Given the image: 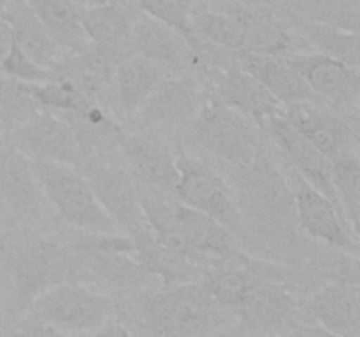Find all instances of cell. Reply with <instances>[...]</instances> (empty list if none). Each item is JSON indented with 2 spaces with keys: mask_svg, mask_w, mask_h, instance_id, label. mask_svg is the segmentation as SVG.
<instances>
[{
  "mask_svg": "<svg viewBox=\"0 0 360 337\" xmlns=\"http://www.w3.org/2000/svg\"><path fill=\"white\" fill-rule=\"evenodd\" d=\"M164 193L139 192L144 221L155 241L164 248L192 260L193 263H217L238 255L234 235L213 218L162 197Z\"/></svg>",
  "mask_w": 360,
  "mask_h": 337,
  "instance_id": "obj_1",
  "label": "cell"
},
{
  "mask_svg": "<svg viewBox=\"0 0 360 337\" xmlns=\"http://www.w3.org/2000/svg\"><path fill=\"white\" fill-rule=\"evenodd\" d=\"M236 204L239 213L271 232L292 230L297 221L290 183L264 151L252 164L239 168Z\"/></svg>",
  "mask_w": 360,
  "mask_h": 337,
  "instance_id": "obj_2",
  "label": "cell"
},
{
  "mask_svg": "<svg viewBox=\"0 0 360 337\" xmlns=\"http://www.w3.org/2000/svg\"><path fill=\"white\" fill-rule=\"evenodd\" d=\"M190 136L202 150L238 171L262 153L255 125L213 95L204 98L193 116Z\"/></svg>",
  "mask_w": 360,
  "mask_h": 337,
  "instance_id": "obj_3",
  "label": "cell"
},
{
  "mask_svg": "<svg viewBox=\"0 0 360 337\" xmlns=\"http://www.w3.org/2000/svg\"><path fill=\"white\" fill-rule=\"evenodd\" d=\"M39 186L60 216L83 232L118 234V227L95 199L86 178L74 165L32 160Z\"/></svg>",
  "mask_w": 360,
  "mask_h": 337,
  "instance_id": "obj_4",
  "label": "cell"
},
{
  "mask_svg": "<svg viewBox=\"0 0 360 337\" xmlns=\"http://www.w3.org/2000/svg\"><path fill=\"white\" fill-rule=\"evenodd\" d=\"M218 308L202 284L192 281L155 293L144 305V312L157 337H193L214 325Z\"/></svg>",
  "mask_w": 360,
  "mask_h": 337,
  "instance_id": "obj_5",
  "label": "cell"
},
{
  "mask_svg": "<svg viewBox=\"0 0 360 337\" xmlns=\"http://www.w3.org/2000/svg\"><path fill=\"white\" fill-rule=\"evenodd\" d=\"M178 185L172 195L178 202L213 218L229 232L241 228V213L236 204L234 193L225 179L214 168L185 151L176 157Z\"/></svg>",
  "mask_w": 360,
  "mask_h": 337,
  "instance_id": "obj_6",
  "label": "cell"
},
{
  "mask_svg": "<svg viewBox=\"0 0 360 337\" xmlns=\"http://www.w3.org/2000/svg\"><path fill=\"white\" fill-rule=\"evenodd\" d=\"M112 304L105 295L77 283H63L32 300L35 322L58 330H95L109 318Z\"/></svg>",
  "mask_w": 360,
  "mask_h": 337,
  "instance_id": "obj_7",
  "label": "cell"
},
{
  "mask_svg": "<svg viewBox=\"0 0 360 337\" xmlns=\"http://www.w3.org/2000/svg\"><path fill=\"white\" fill-rule=\"evenodd\" d=\"M13 272L18 295L23 300H34L58 284L76 283L79 267L70 248L41 237L21 249Z\"/></svg>",
  "mask_w": 360,
  "mask_h": 337,
  "instance_id": "obj_8",
  "label": "cell"
},
{
  "mask_svg": "<svg viewBox=\"0 0 360 337\" xmlns=\"http://www.w3.org/2000/svg\"><path fill=\"white\" fill-rule=\"evenodd\" d=\"M290 188L294 193L295 218L302 230L316 241L357 256L359 237L345 220L341 207L313 188L294 171L290 174Z\"/></svg>",
  "mask_w": 360,
  "mask_h": 337,
  "instance_id": "obj_9",
  "label": "cell"
},
{
  "mask_svg": "<svg viewBox=\"0 0 360 337\" xmlns=\"http://www.w3.org/2000/svg\"><path fill=\"white\" fill-rule=\"evenodd\" d=\"M16 150L30 160L55 161L76 167L81 140L65 119L39 109L30 118L21 121L16 132Z\"/></svg>",
  "mask_w": 360,
  "mask_h": 337,
  "instance_id": "obj_10",
  "label": "cell"
},
{
  "mask_svg": "<svg viewBox=\"0 0 360 337\" xmlns=\"http://www.w3.org/2000/svg\"><path fill=\"white\" fill-rule=\"evenodd\" d=\"M83 176L95 199L115 221L118 230H123L130 237L148 230L141 209L139 192L125 172L112 165H90Z\"/></svg>",
  "mask_w": 360,
  "mask_h": 337,
  "instance_id": "obj_11",
  "label": "cell"
},
{
  "mask_svg": "<svg viewBox=\"0 0 360 337\" xmlns=\"http://www.w3.org/2000/svg\"><path fill=\"white\" fill-rule=\"evenodd\" d=\"M283 62L299 74L315 97L334 105H354L359 100L360 77L359 69L334 60L322 53H295Z\"/></svg>",
  "mask_w": 360,
  "mask_h": 337,
  "instance_id": "obj_12",
  "label": "cell"
},
{
  "mask_svg": "<svg viewBox=\"0 0 360 337\" xmlns=\"http://www.w3.org/2000/svg\"><path fill=\"white\" fill-rule=\"evenodd\" d=\"M202 100L193 77H165L134 116L143 126H176L192 121Z\"/></svg>",
  "mask_w": 360,
  "mask_h": 337,
  "instance_id": "obj_13",
  "label": "cell"
},
{
  "mask_svg": "<svg viewBox=\"0 0 360 337\" xmlns=\"http://www.w3.org/2000/svg\"><path fill=\"white\" fill-rule=\"evenodd\" d=\"M217 97L248 118L253 125L266 126L274 116H283L285 107L248 72L239 67V63L217 70Z\"/></svg>",
  "mask_w": 360,
  "mask_h": 337,
  "instance_id": "obj_14",
  "label": "cell"
},
{
  "mask_svg": "<svg viewBox=\"0 0 360 337\" xmlns=\"http://www.w3.org/2000/svg\"><path fill=\"white\" fill-rule=\"evenodd\" d=\"M266 126L285 157L288 158L294 172H297L306 183L340 206L333 185V161L320 153L311 143H308L297 130L292 128L283 116H274L266 123Z\"/></svg>",
  "mask_w": 360,
  "mask_h": 337,
  "instance_id": "obj_15",
  "label": "cell"
},
{
  "mask_svg": "<svg viewBox=\"0 0 360 337\" xmlns=\"http://www.w3.org/2000/svg\"><path fill=\"white\" fill-rule=\"evenodd\" d=\"M283 118L330 161L357 153V133L338 116L319 111L311 104H297L285 107Z\"/></svg>",
  "mask_w": 360,
  "mask_h": 337,
  "instance_id": "obj_16",
  "label": "cell"
},
{
  "mask_svg": "<svg viewBox=\"0 0 360 337\" xmlns=\"http://www.w3.org/2000/svg\"><path fill=\"white\" fill-rule=\"evenodd\" d=\"M273 276L271 267L253 262L238 253L234 258L225 260L204 270L199 283L220 308L234 309L239 300L255 286L264 283H276L271 281Z\"/></svg>",
  "mask_w": 360,
  "mask_h": 337,
  "instance_id": "obj_17",
  "label": "cell"
},
{
  "mask_svg": "<svg viewBox=\"0 0 360 337\" xmlns=\"http://www.w3.org/2000/svg\"><path fill=\"white\" fill-rule=\"evenodd\" d=\"M116 143L125 153L132 174L157 193H174L178 185L176 157L162 144L139 136L120 133Z\"/></svg>",
  "mask_w": 360,
  "mask_h": 337,
  "instance_id": "obj_18",
  "label": "cell"
},
{
  "mask_svg": "<svg viewBox=\"0 0 360 337\" xmlns=\"http://www.w3.org/2000/svg\"><path fill=\"white\" fill-rule=\"evenodd\" d=\"M308 312L323 330L341 337H359L360 290L357 281L326 284L308 304Z\"/></svg>",
  "mask_w": 360,
  "mask_h": 337,
  "instance_id": "obj_19",
  "label": "cell"
},
{
  "mask_svg": "<svg viewBox=\"0 0 360 337\" xmlns=\"http://www.w3.org/2000/svg\"><path fill=\"white\" fill-rule=\"evenodd\" d=\"M0 20L11 27L18 48L55 77L56 70L65 62V51L53 41L28 4L25 0H9Z\"/></svg>",
  "mask_w": 360,
  "mask_h": 337,
  "instance_id": "obj_20",
  "label": "cell"
},
{
  "mask_svg": "<svg viewBox=\"0 0 360 337\" xmlns=\"http://www.w3.org/2000/svg\"><path fill=\"white\" fill-rule=\"evenodd\" d=\"M238 63L245 72L255 77L283 107L309 104L316 98L304 79L292 70L283 58L239 51Z\"/></svg>",
  "mask_w": 360,
  "mask_h": 337,
  "instance_id": "obj_21",
  "label": "cell"
},
{
  "mask_svg": "<svg viewBox=\"0 0 360 337\" xmlns=\"http://www.w3.org/2000/svg\"><path fill=\"white\" fill-rule=\"evenodd\" d=\"M129 42H132L141 58L160 67L183 65L192 51L181 34L146 14L132 21Z\"/></svg>",
  "mask_w": 360,
  "mask_h": 337,
  "instance_id": "obj_22",
  "label": "cell"
},
{
  "mask_svg": "<svg viewBox=\"0 0 360 337\" xmlns=\"http://www.w3.org/2000/svg\"><path fill=\"white\" fill-rule=\"evenodd\" d=\"M0 197L20 214L39 209V181L34 165L16 147L0 150Z\"/></svg>",
  "mask_w": 360,
  "mask_h": 337,
  "instance_id": "obj_23",
  "label": "cell"
},
{
  "mask_svg": "<svg viewBox=\"0 0 360 337\" xmlns=\"http://www.w3.org/2000/svg\"><path fill=\"white\" fill-rule=\"evenodd\" d=\"M53 41L63 49L81 55L90 48L83 27H81V7L74 0H25Z\"/></svg>",
  "mask_w": 360,
  "mask_h": 337,
  "instance_id": "obj_24",
  "label": "cell"
},
{
  "mask_svg": "<svg viewBox=\"0 0 360 337\" xmlns=\"http://www.w3.org/2000/svg\"><path fill=\"white\" fill-rule=\"evenodd\" d=\"M294 308V298L283 286L264 283L250 290L234 309L243 326L250 330H269L281 325Z\"/></svg>",
  "mask_w": 360,
  "mask_h": 337,
  "instance_id": "obj_25",
  "label": "cell"
},
{
  "mask_svg": "<svg viewBox=\"0 0 360 337\" xmlns=\"http://www.w3.org/2000/svg\"><path fill=\"white\" fill-rule=\"evenodd\" d=\"M136 246V260L146 276H157L164 281V286H174L181 283H192L197 274V263L171 249L164 248L155 241L150 230L134 235Z\"/></svg>",
  "mask_w": 360,
  "mask_h": 337,
  "instance_id": "obj_26",
  "label": "cell"
},
{
  "mask_svg": "<svg viewBox=\"0 0 360 337\" xmlns=\"http://www.w3.org/2000/svg\"><path fill=\"white\" fill-rule=\"evenodd\" d=\"M165 77L164 67L157 63L148 62L141 56L123 58L115 70L116 95L122 111L129 116L136 114L137 109Z\"/></svg>",
  "mask_w": 360,
  "mask_h": 337,
  "instance_id": "obj_27",
  "label": "cell"
},
{
  "mask_svg": "<svg viewBox=\"0 0 360 337\" xmlns=\"http://www.w3.org/2000/svg\"><path fill=\"white\" fill-rule=\"evenodd\" d=\"M81 27L91 46L122 51L130 41L132 21L118 2H109L81 9Z\"/></svg>",
  "mask_w": 360,
  "mask_h": 337,
  "instance_id": "obj_28",
  "label": "cell"
},
{
  "mask_svg": "<svg viewBox=\"0 0 360 337\" xmlns=\"http://www.w3.org/2000/svg\"><path fill=\"white\" fill-rule=\"evenodd\" d=\"M241 14L246 25L245 51L274 58L295 55L297 42L273 16L246 9H241Z\"/></svg>",
  "mask_w": 360,
  "mask_h": 337,
  "instance_id": "obj_29",
  "label": "cell"
},
{
  "mask_svg": "<svg viewBox=\"0 0 360 337\" xmlns=\"http://www.w3.org/2000/svg\"><path fill=\"white\" fill-rule=\"evenodd\" d=\"M76 256L79 272H86L97 283L111 288L137 286L146 279V272L136 256L129 253H109V255H86Z\"/></svg>",
  "mask_w": 360,
  "mask_h": 337,
  "instance_id": "obj_30",
  "label": "cell"
},
{
  "mask_svg": "<svg viewBox=\"0 0 360 337\" xmlns=\"http://www.w3.org/2000/svg\"><path fill=\"white\" fill-rule=\"evenodd\" d=\"M299 28L320 53L334 60L347 63L359 69V35L347 28L336 25L323 23V21L299 20Z\"/></svg>",
  "mask_w": 360,
  "mask_h": 337,
  "instance_id": "obj_31",
  "label": "cell"
},
{
  "mask_svg": "<svg viewBox=\"0 0 360 337\" xmlns=\"http://www.w3.org/2000/svg\"><path fill=\"white\" fill-rule=\"evenodd\" d=\"M192 27L197 37L210 41L225 49L245 51L246 25L241 9H232L229 13H213L204 11L192 16Z\"/></svg>",
  "mask_w": 360,
  "mask_h": 337,
  "instance_id": "obj_32",
  "label": "cell"
},
{
  "mask_svg": "<svg viewBox=\"0 0 360 337\" xmlns=\"http://www.w3.org/2000/svg\"><path fill=\"white\" fill-rule=\"evenodd\" d=\"M333 185L345 220L359 237L360 161L357 153L345 154L333 161Z\"/></svg>",
  "mask_w": 360,
  "mask_h": 337,
  "instance_id": "obj_33",
  "label": "cell"
},
{
  "mask_svg": "<svg viewBox=\"0 0 360 337\" xmlns=\"http://www.w3.org/2000/svg\"><path fill=\"white\" fill-rule=\"evenodd\" d=\"M32 93L41 109L67 112L69 116H77L91 102L76 84L60 77L42 84H32Z\"/></svg>",
  "mask_w": 360,
  "mask_h": 337,
  "instance_id": "obj_34",
  "label": "cell"
},
{
  "mask_svg": "<svg viewBox=\"0 0 360 337\" xmlns=\"http://www.w3.org/2000/svg\"><path fill=\"white\" fill-rule=\"evenodd\" d=\"M136 4L146 16L167 25L172 30L181 34L190 48L199 46L200 41L192 27V7L190 0H130Z\"/></svg>",
  "mask_w": 360,
  "mask_h": 337,
  "instance_id": "obj_35",
  "label": "cell"
},
{
  "mask_svg": "<svg viewBox=\"0 0 360 337\" xmlns=\"http://www.w3.org/2000/svg\"><path fill=\"white\" fill-rule=\"evenodd\" d=\"M39 109L41 107L32 93V84L0 74V114L4 118L25 121Z\"/></svg>",
  "mask_w": 360,
  "mask_h": 337,
  "instance_id": "obj_36",
  "label": "cell"
},
{
  "mask_svg": "<svg viewBox=\"0 0 360 337\" xmlns=\"http://www.w3.org/2000/svg\"><path fill=\"white\" fill-rule=\"evenodd\" d=\"M0 74L27 84H42L55 79L49 70L35 63L27 53L21 51L16 42H13L9 53L0 63Z\"/></svg>",
  "mask_w": 360,
  "mask_h": 337,
  "instance_id": "obj_37",
  "label": "cell"
},
{
  "mask_svg": "<svg viewBox=\"0 0 360 337\" xmlns=\"http://www.w3.org/2000/svg\"><path fill=\"white\" fill-rule=\"evenodd\" d=\"M11 337H72V336L65 333L63 330L55 329V326L34 322V323H27V325H23Z\"/></svg>",
  "mask_w": 360,
  "mask_h": 337,
  "instance_id": "obj_38",
  "label": "cell"
},
{
  "mask_svg": "<svg viewBox=\"0 0 360 337\" xmlns=\"http://www.w3.org/2000/svg\"><path fill=\"white\" fill-rule=\"evenodd\" d=\"M83 337H134L132 332L129 329H125L123 325L118 323H105V325L98 326L94 330V333Z\"/></svg>",
  "mask_w": 360,
  "mask_h": 337,
  "instance_id": "obj_39",
  "label": "cell"
},
{
  "mask_svg": "<svg viewBox=\"0 0 360 337\" xmlns=\"http://www.w3.org/2000/svg\"><path fill=\"white\" fill-rule=\"evenodd\" d=\"M13 42V30H11V27L6 21L0 20V63H2V60L7 56Z\"/></svg>",
  "mask_w": 360,
  "mask_h": 337,
  "instance_id": "obj_40",
  "label": "cell"
},
{
  "mask_svg": "<svg viewBox=\"0 0 360 337\" xmlns=\"http://www.w3.org/2000/svg\"><path fill=\"white\" fill-rule=\"evenodd\" d=\"M288 337H341L336 333H330L327 330H323L322 326H311V329H301L297 332L290 333Z\"/></svg>",
  "mask_w": 360,
  "mask_h": 337,
  "instance_id": "obj_41",
  "label": "cell"
},
{
  "mask_svg": "<svg viewBox=\"0 0 360 337\" xmlns=\"http://www.w3.org/2000/svg\"><path fill=\"white\" fill-rule=\"evenodd\" d=\"M74 2L79 6V4H84V6L91 7V6H101V4H109V2H116V0H74Z\"/></svg>",
  "mask_w": 360,
  "mask_h": 337,
  "instance_id": "obj_42",
  "label": "cell"
},
{
  "mask_svg": "<svg viewBox=\"0 0 360 337\" xmlns=\"http://www.w3.org/2000/svg\"><path fill=\"white\" fill-rule=\"evenodd\" d=\"M7 2H9V0H0V16H2V13H4V9H6V6H7Z\"/></svg>",
  "mask_w": 360,
  "mask_h": 337,
  "instance_id": "obj_43",
  "label": "cell"
},
{
  "mask_svg": "<svg viewBox=\"0 0 360 337\" xmlns=\"http://www.w3.org/2000/svg\"><path fill=\"white\" fill-rule=\"evenodd\" d=\"M0 140H2V132H0Z\"/></svg>",
  "mask_w": 360,
  "mask_h": 337,
  "instance_id": "obj_44",
  "label": "cell"
}]
</instances>
